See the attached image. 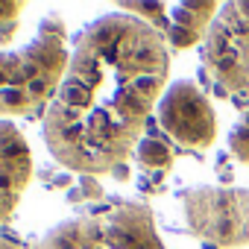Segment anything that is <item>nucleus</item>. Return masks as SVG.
I'll use <instances>...</instances> for the list:
<instances>
[{
    "label": "nucleus",
    "mask_w": 249,
    "mask_h": 249,
    "mask_svg": "<svg viewBox=\"0 0 249 249\" xmlns=\"http://www.w3.org/2000/svg\"><path fill=\"white\" fill-rule=\"evenodd\" d=\"M170 79V47L129 12L88 24L71 47L68 71L50 100L41 132L50 156L82 176L126 164Z\"/></svg>",
    "instance_id": "obj_1"
},
{
    "label": "nucleus",
    "mask_w": 249,
    "mask_h": 249,
    "mask_svg": "<svg viewBox=\"0 0 249 249\" xmlns=\"http://www.w3.org/2000/svg\"><path fill=\"white\" fill-rule=\"evenodd\" d=\"M68 62L65 24L56 15H47L27 44L0 50V120L15 123L18 117H44Z\"/></svg>",
    "instance_id": "obj_2"
},
{
    "label": "nucleus",
    "mask_w": 249,
    "mask_h": 249,
    "mask_svg": "<svg viewBox=\"0 0 249 249\" xmlns=\"http://www.w3.org/2000/svg\"><path fill=\"white\" fill-rule=\"evenodd\" d=\"M36 249H167L147 202L103 199L53 226Z\"/></svg>",
    "instance_id": "obj_3"
},
{
    "label": "nucleus",
    "mask_w": 249,
    "mask_h": 249,
    "mask_svg": "<svg viewBox=\"0 0 249 249\" xmlns=\"http://www.w3.org/2000/svg\"><path fill=\"white\" fill-rule=\"evenodd\" d=\"M188 231L211 249L249 246V188L196 185L182 194Z\"/></svg>",
    "instance_id": "obj_4"
},
{
    "label": "nucleus",
    "mask_w": 249,
    "mask_h": 249,
    "mask_svg": "<svg viewBox=\"0 0 249 249\" xmlns=\"http://www.w3.org/2000/svg\"><path fill=\"white\" fill-rule=\"evenodd\" d=\"M150 126L173 153H205L217 141V111L194 82L182 79L164 91Z\"/></svg>",
    "instance_id": "obj_5"
},
{
    "label": "nucleus",
    "mask_w": 249,
    "mask_h": 249,
    "mask_svg": "<svg viewBox=\"0 0 249 249\" xmlns=\"http://www.w3.org/2000/svg\"><path fill=\"white\" fill-rule=\"evenodd\" d=\"M202 65L220 88L249 94V0L220 6L202 41Z\"/></svg>",
    "instance_id": "obj_6"
},
{
    "label": "nucleus",
    "mask_w": 249,
    "mask_h": 249,
    "mask_svg": "<svg viewBox=\"0 0 249 249\" xmlns=\"http://www.w3.org/2000/svg\"><path fill=\"white\" fill-rule=\"evenodd\" d=\"M120 12L150 24L170 50H188L196 41H205L220 3H123Z\"/></svg>",
    "instance_id": "obj_7"
},
{
    "label": "nucleus",
    "mask_w": 249,
    "mask_h": 249,
    "mask_svg": "<svg viewBox=\"0 0 249 249\" xmlns=\"http://www.w3.org/2000/svg\"><path fill=\"white\" fill-rule=\"evenodd\" d=\"M33 179V153L24 132L9 120H0V229H3Z\"/></svg>",
    "instance_id": "obj_8"
},
{
    "label": "nucleus",
    "mask_w": 249,
    "mask_h": 249,
    "mask_svg": "<svg viewBox=\"0 0 249 249\" xmlns=\"http://www.w3.org/2000/svg\"><path fill=\"white\" fill-rule=\"evenodd\" d=\"M229 153L234 161L249 164V108L240 111V117L231 123L229 129Z\"/></svg>",
    "instance_id": "obj_9"
},
{
    "label": "nucleus",
    "mask_w": 249,
    "mask_h": 249,
    "mask_svg": "<svg viewBox=\"0 0 249 249\" xmlns=\"http://www.w3.org/2000/svg\"><path fill=\"white\" fill-rule=\"evenodd\" d=\"M21 12H24V3H0V44L9 41L12 27H18Z\"/></svg>",
    "instance_id": "obj_10"
},
{
    "label": "nucleus",
    "mask_w": 249,
    "mask_h": 249,
    "mask_svg": "<svg viewBox=\"0 0 249 249\" xmlns=\"http://www.w3.org/2000/svg\"><path fill=\"white\" fill-rule=\"evenodd\" d=\"M0 249H30V246H24V243L12 240V237H6V234H0Z\"/></svg>",
    "instance_id": "obj_11"
}]
</instances>
